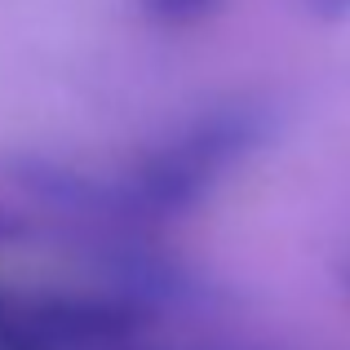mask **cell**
<instances>
[{
    "label": "cell",
    "mask_w": 350,
    "mask_h": 350,
    "mask_svg": "<svg viewBox=\"0 0 350 350\" xmlns=\"http://www.w3.org/2000/svg\"><path fill=\"white\" fill-rule=\"evenodd\" d=\"M208 5H213V0H151V14H160V18H182V23H191V18L204 14Z\"/></svg>",
    "instance_id": "1"
}]
</instances>
